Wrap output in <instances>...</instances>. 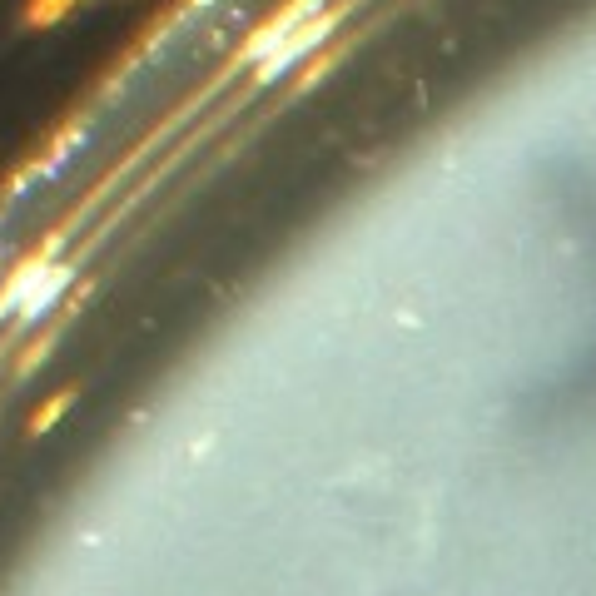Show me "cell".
Returning a JSON list of instances; mask_svg holds the SVG:
<instances>
[{"mask_svg": "<svg viewBox=\"0 0 596 596\" xmlns=\"http://www.w3.org/2000/svg\"><path fill=\"white\" fill-rule=\"evenodd\" d=\"M70 5H75V0H35V5L25 10V20H30V25H50V20H60Z\"/></svg>", "mask_w": 596, "mask_h": 596, "instance_id": "4", "label": "cell"}, {"mask_svg": "<svg viewBox=\"0 0 596 596\" xmlns=\"http://www.w3.org/2000/svg\"><path fill=\"white\" fill-rule=\"evenodd\" d=\"M70 398H75V393H55V398H50V408H45V413H35L30 433H45V428H50V423H55V418H60V413L70 408Z\"/></svg>", "mask_w": 596, "mask_h": 596, "instance_id": "5", "label": "cell"}, {"mask_svg": "<svg viewBox=\"0 0 596 596\" xmlns=\"http://www.w3.org/2000/svg\"><path fill=\"white\" fill-rule=\"evenodd\" d=\"M328 30H333V15H318V20H308L303 30H294V35H289V40H284V45L269 55V60H259V65H254V85H269V80H279V75L294 65L298 55H308L313 45H323V40H328Z\"/></svg>", "mask_w": 596, "mask_h": 596, "instance_id": "2", "label": "cell"}, {"mask_svg": "<svg viewBox=\"0 0 596 596\" xmlns=\"http://www.w3.org/2000/svg\"><path fill=\"white\" fill-rule=\"evenodd\" d=\"M318 5H323V0H294V5H289L284 15L264 20V25H259V30L249 35V45H244V60H249V65L269 60V55H274V50H279V45H284V40L294 35V30H303L308 20H318Z\"/></svg>", "mask_w": 596, "mask_h": 596, "instance_id": "1", "label": "cell"}, {"mask_svg": "<svg viewBox=\"0 0 596 596\" xmlns=\"http://www.w3.org/2000/svg\"><path fill=\"white\" fill-rule=\"evenodd\" d=\"M70 279H75V269H70V264H55V269H45V274L30 284V294L20 298V308H15V313H20V323H35V318H40V313H45L55 298L65 294V284H70Z\"/></svg>", "mask_w": 596, "mask_h": 596, "instance_id": "3", "label": "cell"}]
</instances>
